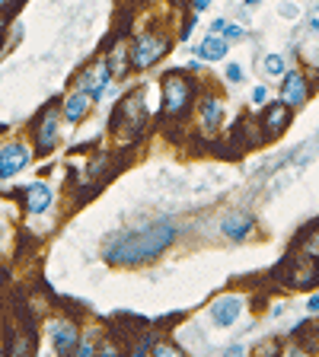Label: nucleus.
<instances>
[{
  "instance_id": "1",
  "label": "nucleus",
  "mask_w": 319,
  "mask_h": 357,
  "mask_svg": "<svg viewBox=\"0 0 319 357\" xmlns=\"http://www.w3.org/2000/svg\"><path fill=\"white\" fill-rule=\"evenodd\" d=\"M172 239H176V223L160 220V223H154V227L128 230V233H121V236H115L105 245V259H109L112 265H138V261L156 259Z\"/></svg>"
},
{
  "instance_id": "2",
  "label": "nucleus",
  "mask_w": 319,
  "mask_h": 357,
  "mask_svg": "<svg viewBox=\"0 0 319 357\" xmlns=\"http://www.w3.org/2000/svg\"><path fill=\"white\" fill-rule=\"evenodd\" d=\"M147 125V102H144V93H131L128 99H121V105L115 109V119H112V128H115V137L119 141H131L144 131Z\"/></svg>"
},
{
  "instance_id": "3",
  "label": "nucleus",
  "mask_w": 319,
  "mask_h": 357,
  "mask_svg": "<svg viewBox=\"0 0 319 357\" xmlns=\"http://www.w3.org/2000/svg\"><path fill=\"white\" fill-rule=\"evenodd\" d=\"M166 52H170V38L166 36H160V32H141L131 45V64L138 67V70H147V67H154Z\"/></svg>"
},
{
  "instance_id": "4",
  "label": "nucleus",
  "mask_w": 319,
  "mask_h": 357,
  "mask_svg": "<svg viewBox=\"0 0 319 357\" xmlns=\"http://www.w3.org/2000/svg\"><path fill=\"white\" fill-rule=\"evenodd\" d=\"M284 284L288 287H313L319 281V259L313 252H297L290 255L288 265H284Z\"/></svg>"
},
{
  "instance_id": "5",
  "label": "nucleus",
  "mask_w": 319,
  "mask_h": 357,
  "mask_svg": "<svg viewBox=\"0 0 319 357\" xmlns=\"http://www.w3.org/2000/svg\"><path fill=\"white\" fill-rule=\"evenodd\" d=\"M195 96V86L186 74H166L163 80V112L166 115H182Z\"/></svg>"
},
{
  "instance_id": "6",
  "label": "nucleus",
  "mask_w": 319,
  "mask_h": 357,
  "mask_svg": "<svg viewBox=\"0 0 319 357\" xmlns=\"http://www.w3.org/2000/svg\"><path fill=\"white\" fill-rule=\"evenodd\" d=\"M48 342H52L58 357H74V351L80 348L83 338L71 319H54V322H48Z\"/></svg>"
},
{
  "instance_id": "7",
  "label": "nucleus",
  "mask_w": 319,
  "mask_h": 357,
  "mask_svg": "<svg viewBox=\"0 0 319 357\" xmlns=\"http://www.w3.org/2000/svg\"><path fill=\"white\" fill-rule=\"evenodd\" d=\"M112 80H115V77H112L109 64H105V61H99V64H89L87 70L77 77V89H80V93H87L93 102H99V99L105 96V89H109Z\"/></svg>"
},
{
  "instance_id": "8",
  "label": "nucleus",
  "mask_w": 319,
  "mask_h": 357,
  "mask_svg": "<svg viewBox=\"0 0 319 357\" xmlns=\"http://www.w3.org/2000/svg\"><path fill=\"white\" fill-rule=\"evenodd\" d=\"M29 163H32V150L22 141H13V144H3V147H0V178L20 176Z\"/></svg>"
},
{
  "instance_id": "9",
  "label": "nucleus",
  "mask_w": 319,
  "mask_h": 357,
  "mask_svg": "<svg viewBox=\"0 0 319 357\" xmlns=\"http://www.w3.org/2000/svg\"><path fill=\"white\" fill-rule=\"evenodd\" d=\"M58 141H61V134H58V112L48 109L42 119H38V125H36V147L42 150V153H52V150L58 147Z\"/></svg>"
},
{
  "instance_id": "10",
  "label": "nucleus",
  "mask_w": 319,
  "mask_h": 357,
  "mask_svg": "<svg viewBox=\"0 0 319 357\" xmlns=\"http://www.w3.org/2000/svg\"><path fill=\"white\" fill-rule=\"evenodd\" d=\"M223 115H227V105L217 96H208L198 105V121H201V128H205V134H214L217 128L223 125Z\"/></svg>"
},
{
  "instance_id": "11",
  "label": "nucleus",
  "mask_w": 319,
  "mask_h": 357,
  "mask_svg": "<svg viewBox=\"0 0 319 357\" xmlns=\"http://www.w3.org/2000/svg\"><path fill=\"white\" fill-rule=\"evenodd\" d=\"M284 105H290V109H297V105L306 102V96H310V86H306V77L300 74V70H290V74H284Z\"/></svg>"
},
{
  "instance_id": "12",
  "label": "nucleus",
  "mask_w": 319,
  "mask_h": 357,
  "mask_svg": "<svg viewBox=\"0 0 319 357\" xmlns=\"http://www.w3.org/2000/svg\"><path fill=\"white\" fill-rule=\"evenodd\" d=\"M239 312H243V297H217L211 303V319L217 326H233L239 319Z\"/></svg>"
},
{
  "instance_id": "13",
  "label": "nucleus",
  "mask_w": 319,
  "mask_h": 357,
  "mask_svg": "<svg viewBox=\"0 0 319 357\" xmlns=\"http://www.w3.org/2000/svg\"><path fill=\"white\" fill-rule=\"evenodd\" d=\"M253 217L249 214H243V211H233V214H227L221 220V230H223V236L227 239H233V243H239V239H246L249 233H253Z\"/></svg>"
},
{
  "instance_id": "14",
  "label": "nucleus",
  "mask_w": 319,
  "mask_h": 357,
  "mask_svg": "<svg viewBox=\"0 0 319 357\" xmlns=\"http://www.w3.org/2000/svg\"><path fill=\"white\" fill-rule=\"evenodd\" d=\"M288 125H290V105H284V102H275L272 109H265V115H262L265 137H278Z\"/></svg>"
},
{
  "instance_id": "15",
  "label": "nucleus",
  "mask_w": 319,
  "mask_h": 357,
  "mask_svg": "<svg viewBox=\"0 0 319 357\" xmlns=\"http://www.w3.org/2000/svg\"><path fill=\"white\" fill-rule=\"evenodd\" d=\"M89 105H93V99L87 96V93H71V96L64 99V121L67 125H80L83 119H87V112H89Z\"/></svg>"
},
{
  "instance_id": "16",
  "label": "nucleus",
  "mask_w": 319,
  "mask_h": 357,
  "mask_svg": "<svg viewBox=\"0 0 319 357\" xmlns=\"http://www.w3.org/2000/svg\"><path fill=\"white\" fill-rule=\"evenodd\" d=\"M48 208H52V188L45 185V182H32L26 188V211L29 214H45Z\"/></svg>"
},
{
  "instance_id": "17",
  "label": "nucleus",
  "mask_w": 319,
  "mask_h": 357,
  "mask_svg": "<svg viewBox=\"0 0 319 357\" xmlns=\"http://www.w3.org/2000/svg\"><path fill=\"white\" fill-rule=\"evenodd\" d=\"M105 64H109L112 77H125L128 74V64H131V48L125 45V38L112 45V52L105 54Z\"/></svg>"
},
{
  "instance_id": "18",
  "label": "nucleus",
  "mask_w": 319,
  "mask_h": 357,
  "mask_svg": "<svg viewBox=\"0 0 319 357\" xmlns=\"http://www.w3.org/2000/svg\"><path fill=\"white\" fill-rule=\"evenodd\" d=\"M227 48H230V45H227V38H221V36H214V32H211V36L198 45V58L201 61H223Z\"/></svg>"
},
{
  "instance_id": "19",
  "label": "nucleus",
  "mask_w": 319,
  "mask_h": 357,
  "mask_svg": "<svg viewBox=\"0 0 319 357\" xmlns=\"http://www.w3.org/2000/svg\"><path fill=\"white\" fill-rule=\"evenodd\" d=\"M211 32H214V36H221V38H227V42H239V38L246 36L237 22H230V20H214V22H211Z\"/></svg>"
},
{
  "instance_id": "20",
  "label": "nucleus",
  "mask_w": 319,
  "mask_h": 357,
  "mask_svg": "<svg viewBox=\"0 0 319 357\" xmlns=\"http://www.w3.org/2000/svg\"><path fill=\"white\" fill-rule=\"evenodd\" d=\"M10 357H32V335L29 332H16L13 335V348Z\"/></svg>"
},
{
  "instance_id": "21",
  "label": "nucleus",
  "mask_w": 319,
  "mask_h": 357,
  "mask_svg": "<svg viewBox=\"0 0 319 357\" xmlns=\"http://www.w3.org/2000/svg\"><path fill=\"white\" fill-rule=\"evenodd\" d=\"M262 70H265V77H281L284 74V58L281 54H265V61H262Z\"/></svg>"
},
{
  "instance_id": "22",
  "label": "nucleus",
  "mask_w": 319,
  "mask_h": 357,
  "mask_svg": "<svg viewBox=\"0 0 319 357\" xmlns=\"http://www.w3.org/2000/svg\"><path fill=\"white\" fill-rule=\"evenodd\" d=\"M281 354V344H278V338H265V342H259L253 348V357H278Z\"/></svg>"
},
{
  "instance_id": "23",
  "label": "nucleus",
  "mask_w": 319,
  "mask_h": 357,
  "mask_svg": "<svg viewBox=\"0 0 319 357\" xmlns=\"http://www.w3.org/2000/svg\"><path fill=\"white\" fill-rule=\"evenodd\" d=\"M150 357H186V351L172 342H160V344H154V354Z\"/></svg>"
},
{
  "instance_id": "24",
  "label": "nucleus",
  "mask_w": 319,
  "mask_h": 357,
  "mask_svg": "<svg viewBox=\"0 0 319 357\" xmlns=\"http://www.w3.org/2000/svg\"><path fill=\"white\" fill-rule=\"evenodd\" d=\"M96 357H121V351L115 342H103V344H96Z\"/></svg>"
},
{
  "instance_id": "25",
  "label": "nucleus",
  "mask_w": 319,
  "mask_h": 357,
  "mask_svg": "<svg viewBox=\"0 0 319 357\" xmlns=\"http://www.w3.org/2000/svg\"><path fill=\"white\" fill-rule=\"evenodd\" d=\"M74 357H96V342H93V338H83L80 348L74 351Z\"/></svg>"
},
{
  "instance_id": "26",
  "label": "nucleus",
  "mask_w": 319,
  "mask_h": 357,
  "mask_svg": "<svg viewBox=\"0 0 319 357\" xmlns=\"http://www.w3.org/2000/svg\"><path fill=\"white\" fill-rule=\"evenodd\" d=\"M227 80H230V83L243 80V67H239V64H227Z\"/></svg>"
},
{
  "instance_id": "27",
  "label": "nucleus",
  "mask_w": 319,
  "mask_h": 357,
  "mask_svg": "<svg viewBox=\"0 0 319 357\" xmlns=\"http://www.w3.org/2000/svg\"><path fill=\"white\" fill-rule=\"evenodd\" d=\"M188 7H192V13H205L211 7V0H188Z\"/></svg>"
},
{
  "instance_id": "28",
  "label": "nucleus",
  "mask_w": 319,
  "mask_h": 357,
  "mask_svg": "<svg viewBox=\"0 0 319 357\" xmlns=\"http://www.w3.org/2000/svg\"><path fill=\"white\" fill-rule=\"evenodd\" d=\"M265 99H268V89H265V86H255V89H253V102H255V105H262Z\"/></svg>"
},
{
  "instance_id": "29",
  "label": "nucleus",
  "mask_w": 319,
  "mask_h": 357,
  "mask_svg": "<svg viewBox=\"0 0 319 357\" xmlns=\"http://www.w3.org/2000/svg\"><path fill=\"white\" fill-rule=\"evenodd\" d=\"M306 310H310V312H319V294H313V297L306 300Z\"/></svg>"
},
{
  "instance_id": "30",
  "label": "nucleus",
  "mask_w": 319,
  "mask_h": 357,
  "mask_svg": "<svg viewBox=\"0 0 319 357\" xmlns=\"http://www.w3.org/2000/svg\"><path fill=\"white\" fill-rule=\"evenodd\" d=\"M297 13H300V10L294 7V3H284V7H281V16H297Z\"/></svg>"
},
{
  "instance_id": "31",
  "label": "nucleus",
  "mask_w": 319,
  "mask_h": 357,
  "mask_svg": "<svg viewBox=\"0 0 319 357\" xmlns=\"http://www.w3.org/2000/svg\"><path fill=\"white\" fill-rule=\"evenodd\" d=\"M227 357H243V348H239V344H233V348L227 351Z\"/></svg>"
},
{
  "instance_id": "32",
  "label": "nucleus",
  "mask_w": 319,
  "mask_h": 357,
  "mask_svg": "<svg viewBox=\"0 0 319 357\" xmlns=\"http://www.w3.org/2000/svg\"><path fill=\"white\" fill-rule=\"evenodd\" d=\"M144 354H147V342L138 344V351H134V357H144Z\"/></svg>"
},
{
  "instance_id": "33",
  "label": "nucleus",
  "mask_w": 319,
  "mask_h": 357,
  "mask_svg": "<svg viewBox=\"0 0 319 357\" xmlns=\"http://www.w3.org/2000/svg\"><path fill=\"white\" fill-rule=\"evenodd\" d=\"M310 29H313V32H319V16H316V20L310 22Z\"/></svg>"
},
{
  "instance_id": "34",
  "label": "nucleus",
  "mask_w": 319,
  "mask_h": 357,
  "mask_svg": "<svg viewBox=\"0 0 319 357\" xmlns=\"http://www.w3.org/2000/svg\"><path fill=\"white\" fill-rule=\"evenodd\" d=\"M290 357H313V354H306V351H294Z\"/></svg>"
},
{
  "instance_id": "35",
  "label": "nucleus",
  "mask_w": 319,
  "mask_h": 357,
  "mask_svg": "<svg viewBox=\"0 0 319 357\" xmlns=\"http://www.w3.org/2000/svg\"><path fill=\"white\" fill-rule=\"evenodd\" d=\"M255 3H259V0H246V7H255Z\"/></svg>"
},
{
  "instance_id": "36",
  "label": "nucleus",
  "mask_w": 319,
  "mask_h": 357,
  "mask_svg": "<svg viewBox=\"0 0 319 357\" xmlns=\"http://www.w3.org/2000/svg\"><path fill=\"white\" fill-rule=\"evenodd\" d=\"M0 45H3V22H0Z\"/></svg>"
},
{
  "instance_id": "37",
  "label": "nucleus",
  "mask_w": 319,
  "mask_h": 357,
  "mask_svg": "<svg viewBox=\"0 0 319 357\" xmlns=\"http://www.w3.org/2000/svg\"><path fill=\"white\" fill-rule=\"evenodd\" d=\"M0 357H10V354H7V351H3V344H0Z\"/></svg>"
},
{
  "instance_id": "38",
  "label": "nucleus",
  "mask_w": 319,
  "mask_h": 357,
  "mask_svg": "<svg viewBox=\"0 0 319 357\" xmlns=\"http://www.w3.org/2000/svg\"><path fill=\"white\" fill-rule=\"evenodd\" d=\"M0 236H3V227H0Z\"/></svg>"
}]
</instances>
